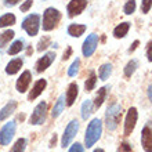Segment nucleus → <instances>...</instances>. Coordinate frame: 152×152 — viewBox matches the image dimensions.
<instances>
[{
	"label": "nucleus",
	"instance_id": "obj_1",
	"mask_svg": "<svg viewBox=\"0 0 152 152\" xmlns=\"http://www.w3.org/2000/svg\"><path fill=\"white\" fill-rule=\"evenodd\" d=\"M101 134H102V122L98 118L93 119L87 126L86 130V136H84V144L87 148H91L97 141L100 140Z\"/></svg>",
	"mask_w": 152,
	"mask_h": 152
},
{
	"label": "nucleus",
	"instance_id": "obj_2",
	"mask_svg": "<svg viewBox=\"0 0 152 152\" xmlns=\"http://www.w3.org/2000/svg\"><path fill=\"white\" fill-rule=\"evenodd\" d=\"M120 118H122V107L119 104H111L107 109V113H105V120H107V127L108 130L113 132L116 130L118 124L120 122Z\"/></svg>",
	"mask_w": 152,
	"mask_h": 152
},
{
	"label": "nucleus",
	"instance_id": "obj_3",
	"mask_svg": "<svg viewBox=\"0 0 152 152\" xmlns=\"http://www.w3.org/2000/svg\"><path fill=\"white\" fill-rule=\"evenodd\" d=\"M61 20V12L54 7H48L43 12V31L48 32L56 28Z\"/></svg>",
	"mask_w": 152,
	"mask_h": 152
},
{
	"label": "nucleus",
	"instance_id": "obj_4",
	"mask_svg": "<svg viewBox=\"0 0 152 152\" xmlns=\"http://www.w3.org/2000/svg\"><path fill=\"white\" fill-rule=\"evenodd\" d=\"M40 28V15L39 14H31L25 17L22 21V29L29 36H36Z\"/></svg>",
	"mask_w": 152,
	"mask_h": 152
},
{
	"label": "nucleus",
	"instance_id": "obj_5",
	"mask_svg": "<svg viewBox=\"0 0 152 152\" xmlns=\"http://www.w3.org/2000/svg\"><path fill=\"white\" fill-rule=\"evenodd\" d=\"M46 112H47V102L46 101H42L35 107L32 115L29 118V123L31 124H43L44 120H46Z\"/></svg>",
	"mask_w": 152,
	"mask_h": 152
},
{
	"label": "nucleus",
	"instance_id": "obj_6",
	"mask_svg": "<svg viewBox=\"0 0 152 152\" xmlns=\"http://www.w3.org/2000/svg\"><path fill=\"white\" fill-rule=\"evenodd\" d=\"M79 132V122L77 120H71L68 123V126L65 127V132H64V136H62V140H61V145H62V148L65 147H68L72 140L75 138V136Z\"/></svg>",
	"mask_w": 152,
	"mask_h": 152
},
{
	"label": "nucleus",
	"instance_id": "obj_7",
	"mask_svg": "<svg viewBox=\"0 0 152 152\" xmlns=\"http://www.w3.org/2000/svg\"><path fill=\"white\" fill-rule=\"evenodd\" d=\"M15 129H17V124L14 120L4 124L1 127V130H0V144L1 145L10 144V141L12 140V137L15 134Z\"/></svg>",
	"mask_w": 152,
	"mask_h": 152
},
{
	"label": "nucleus",
	"instance_id": "obj_8",
	"mask_svg": "<svg viewBox=\"0 0 152 152\" xmlns=\"http://www.w3.org/2000/svg\"><path fill=\"white\" fill-rule=\"evenodd\" d=\"M97 46H98V35L96 33H91L88 35L87 39L83 42V46H82V53H83L84 57H91L96 51Z\"/></svg>",
	"mask_w": 152,
	"mask_h": 152
},
{
	"label": "nucleus",
	"instance_id": "obj_9",
	"mask_svg": "<svg viewBox=\"0 0 152 152\" xmlns=\"http://www.w3.org/2000/svg\"><path fill=\"white\" fill-rule=\"evenodd\" d=\"M137 119H138V113H137V109L134 107L127 111V115H126V120H124V136H130L136 127V123H137Z\"/></svg>",
	"mask_w": 152,
	"mask_h": 152
},
{
	"label": "nucleus",
	"instance_id": "obj_10",
	"mask_svg": "<svg viewBox=\"0 0 152 152\" xmlns=\"http://www.w3.org/2000/svg\"><path fill=\"white\" fill-rule=\"evenodd\" d=\"M141 145L145 152H152V123H147L141 132Z\"/></svg>",
	"mask_w": 152,
	"mask_h": 152
},
{
	"label": "nucleus",
	"instance_id": "obj_11",
	"mask_svg": "<svg viewBox=\"0 0 152 152\" xmlns=\"http://www.w3.org/2000/svg\"><path fill=\"white\" fill-rule=\"evenodd\" d=\"M87 7V0H71L66 7V12L68 17L72 18L75 15H79L84 11V8Z\"/></svg>",
	"mask_w": 152,
	"mask_h": 152
},
{
	"label": "nucleus",
	"instance_id": "obj_12",
	"mask_svg": "<svg viewBox=\"0 0 152 152\" xmlns=\"http://www.w3.org/2000/svg\"><path fill=\"white\" fill-rule=\"evenodd\" d=\"M56 60V53L54 51H48L46 53L42 58H39L36 62V71L37 72H44L46 69L53 64V61Z\"/></svg>",
	"mask_w": 152,
	"mask_h": 152
},
{
	"label": "nucleus",
	"instance_id": "obj_13",
	"mask_svg": "<svg viewBox=\"0 0 152 152\" xmlns=\"http://www.w3.org/2000/svg\"><path fill=\"white\" fill-rule=\"evenodd\" d=\"M31 80H32V73L29 72V71H24V72L21 73V76L18 77L15 83V88L18 93H25L28 90L29 84H31Z\"/></svg>",
	"mask_w": 152,
	"mask_h": 152
},
{
	"label": "nucleus",
	"instance_id": "obj_14",
	"mask_svg": "<svg viewBox=\"0 0 152 152\" xmlns=\"http://www.w3.org/2000/svg\"><path fill=\"white\" fill-rule=\"evenodd\" d=\"M46 86H47V82H46V79H39L36 82V83L33 84V87L32 90H31V93H29V101H33V100H36L37 97L43 93V90L46 88Z\"/></svg>",
	"mask_w": 152,
	"mask_h": 152
},
{
	"label": "nucleus",
	"instance_id": "obj_15",
	"mask_svg": "<svg viewBox=\"0 0 152 152\" xmlns=\"http://www.w3.org/2000/svg\"><path fill=\"white\" fill-rule=\"evenodd\" d=\"M79 94V87L76 83H71L68 86V90H66V94H65V101H66V105L68 107H72L73 102L76 101V97Z\"/></svg>",
	"mask_w": 152,
	"mask_h": 152
},
{
	"label": "nucleus",
	"instance_id": "obj_16",
	"mask_svg": "<svg viewBox=\"0 0 152 152\" xmlns=\"http://www.w3.org/2000/svg\"><path fill=\"white\" fill-rule=\"evenodd\" d=\"M22 65H24V61L21 60V58H14V60L10 61L7 64V66H6V73H7V75H15L17 72H20V69L22 68Z\"/></svg>",
	"mask_w": 152,
	"mask_h": 152
},
{
	"label": "nucleus",
	"instance_id": "obj_17",
	"mask_svg": "<svg viewBox=\"0 0 152 152\" xmlns=\"http://www.w3.org/2000/svg\"><path fill=\"white\" fill-rule=\"evenodd\" d=\"M17 101H10V102H7V104L4 105L3 108L0 109V120H4L7 119L10 115H12V113L15 112L17 109Z\"/></svg>",
	"mask_w": 152,
	"mask_h": 152
},
{
	"label": "nucleus",
	"instance_id": "obj_18",
	"mask_svg": "<svg viewBox=\"0 0 152 152\" xmlns=\"http://www.w3.org/2000/svg\"><path fill=\"white\" fill-rule=\"evenodd\" d=\"M68 35L72 37H79L86 32V25H80V24H71L68 26Z\"/></svg>",
	"mask_w": 152,
	"mask_h": 152
},
{
	"label": "nucleus",
	"instance_id": "obj_19",
	"mask_svg": "<svg viewBox=\"0 0 152 152\" xmlns=\"http://www.w3.org/2000/svg\"><path fill=\"white\" fill-rule=\"evenodd\" d=\"M129 29H130V22H122V24H119L113 29V36L116 39H122V37H124L127 35Z\"/></svg>",
	"mask_w": 152,
	"mask_h": 152
},
{
	"label": "nucleus",
	"instance_id": "obj_20",
	"mask_svg": "<svg viewBox=\"0 0 152 152\" xmlns=\"http://www.w3.org/2000/svg\"><path fill=\"white\" fill-rule=\"evenodd\" d=\"M64 108H65V96H60V98L57 100V102L53 107L51 116L53 118H58L61 115V112L64 111Z\"/></svg>",
	"mask_w": 152,
	"mask_h": 152
},
{
	"label": "nucleus",
	"instance_id": "obj_21",
	"mask_svg": "<svg viewBox=\"0 0 152 152\" xmlns=\"http://www.w3.org/2000/svg\"><path fill=\"white\" fill-rule=\"evenodd\" d=\"M109 90V86H104V87L98 88V93L96 96V100H94V107L96 108H100L101 105L104 104L105 101V97H107V91Z\"/></svg>",
	"mask_w": 152,
	"mask_h": 152
},
{
	"label": "nucleus",
	"instance_id": "obj_22",
	"mask_svg": "<svg viewBox=\"0 0 152 152\" xmlns=\"http://www.w3.org/2000/svg\"><path fill=\"white\" fill-rule=\"evenodd\" d=\"M93 107H94V104H93L91 100L84 101L83 105H82V119L87 120L90 118V115L93 113Z\"/></svg>",
	"mask_w": 152,
	"mask_h": 152
},
{
	"label": "nucleus",
	"instance_id": "obj_23",
	"mask_svg": "<svg viewBox=\"0 0 152 152\" xmlns=\"http://www.w3.org/2000/svg\"><path fill=\"white\" fill-rule=\"evenodd\" d=\"M24 50V40L22 39H18L15 40V42H12V44L10 46V48H8V54L10 56H15V54H18V53H21Z\"/></svg>",
	"mask_w": 152,
	"mask_h": 152
},
{
	"label": "nucleus",
	"instance_id": "obj_24",
	"mask_svg": "<svg viewBox=\"0 0 152 152\" xmlns=\"http://www.w3.org/2000/svg\"><path fill=\"white\" fill-rule=\"evenodd\" d=\"M15 24V15L14 14H4L0 17V28H6V26H11Z\"/></svg>",
	"mask_w": 152,
	"mask_h": 152
},
{
	"label": "nucleus",
	"instance_id": "obj_25",
	"mask_svg": "<svg viewBox=\"0 0 152 152\" xmlns=\"http://www.w3.org/2000/svg\"><path fill=\"white\" fill-rule=\"evenodd\" d=\"M96 83H97V75H96L94 71H91V72H90V76L87 77V80L84 82V90H86V91H91V90H94Z\"/></svg>",
	"mask_w": 152,
	"mask_h": 152
},
{
	"label": "nucleus",
	"instance_id": "obj_26",
	"mask_svg": "<svg viewBox=\"0 0 152 152\" xmlns=\"http://www.w3.org/2000/svg\"><path fill=\"white\" fill-rule=\"evenodd\" d=\"M14 31L8 29V31H4L3 33H0V48H3L4 46H7V43L14 37Z\"/></svg>",
	"mask_w": 152,
	"mask_h": 152
},
{
	"label": "nucleus",
	"instance_id": "obj_27",
	"mask_svg": "<svg viewBox=\"0 0 152 152\" xmlns=\"http://www.w3.org/2000/svg\"><path fill=\"white\" fill-rule=\"evenodd\" d=\"M112 73V65L111 64H104L98 71V77L101 80H107Z\"/></svg>",
	"mask_w": 152,
	"mask_h": 152
},
{
	"label": "nucleus",
	"instance_id": "obj_28",
	"mask_svg": "<svg viewBox=\"0 0 152 152\" xmlns=\"http://www.w3.org/2000/svg\"><path fill=\"white\" fill-rule=\"evenodd\" d=\"M137 68H138V62H137V60L129 61L127 65L124 66V76H126V77H132V75L136 72Z\"/></svg>",
	"mask_w": 152,
	"mask_h": 152
},
{
	"label": "nucleus",
	"instance_id": "obj_29",
	"mask_svg": "<svg viewBox=\"0 0 152 152\" xmlns=\"http://www.w3.org/2000/svg\"><path fill=\"white\" fill-rule=\"evenodd\" d=\"M26 148V140L25 138H18L15 141V144L12 145V148L10 149V152H24Z\"/></svg>",
	"mask_w": 152,
	"mask_h": 152
},
{
	"label": "nucleus",
	"instance_id": "obj_30",
	"mask_svg": "<svg viewBox=\"0 0 152 152\" xmlns=\"http://www.w3.org/2000/svg\"><path fill=\"white\" fill-rule=\"evenodd\" d=\"M136 7H137L136 0H127V1H126V4H124V7H123L124 14H127V15H132L133 12L136 11Z\"/></svg>",
	"mask_w": 152,
	"mask_h": 152
},
{
	"label": "nucleus",
	"instance_id": "obj_31",
	"mask_svg": "<svg viewBox=\"0 0 152 152\" xmlns=\"http://www.w3.org/2000/svg\"><path fill=\"white\" fill-rule=\"evenodd\" d=\"M50 43H51L50 37H48V36H43L42 39L39 40V43H37V51H39V53L44 51V50L50 46Z\"/></svg>",
	"mask_w": 152,
	"mask_h": 152
},
{
	"label": "nucleus",
	"instance_id": "obj_32",
	"mask_svg": "<svg viewBox=\"0 0 152 152\" xmlns=\"http://www.w3.org/2000/svg\"><path fill=\"white\" fill-rule=\"evenodd\" d=\"M79 66H80V60H79V58H76V60L72 62V65L69 66L68 75L71 76V77L76 76V75H77V72H79Z\"/></svg>",
	"mask_w": 152,
	"mask_h": 152
},
{
	"label": "nucleus",
	"instance_id": "obj_33",
	"mask_svg": "<svg viewBox=\"0 0 152 152\" xmlns=\"http://www.w3.org/2000/svg\"><path fill=\"white\" fill-rule=\"evenodd\" d=\"M152 7V0H142L141 1V11L142 14H148Z\"/></svg>",
	"mask_w": 152,
	"mask_h": 152
},
{
	"label": "nucleus",
	"instance_id": "obj_34",
	"mask_svg": "<svg viewBox=\"0 0 152 152\" xmlns=\"http://www.w3.org/2000/svg\"><path fill=\"white\" fill-rule=\"evenodd\" d=\"M32 4H33L32 0H26L24 4H21V11H22V12H26L29 8L32 7Z\"/></svg>",
	"mask_w": 152,
	"mask_h": 152
},
{
	"label": "nucleus",
	"instance_id": "obj_35",
	"mask_svg": "<svg viewBox=\"0 0 152 152\" xmlns=\"http://www.w3.org/2000/svg\"><path fill=\"white\" fill-rule=\"evenodd\" d=\"M69 152H84L83 147H82V144H79V142H76V144H73L71 148H69Z\"/></svg>",
	"mask_w": 152,
	"mask_h": 152
},
{
	"label": "nucleus",
	"instance_id": "obj_36",
	"mask_svg": "<svg viewBox=\"0 0 152 152\" xmlns=\"http://www.w3.org/2000/svg\"><path fill=\"white\" fill-rule=\"evenodd\" d=\"M119 152H132V145L127 144V142H122L120 144Z\"/></svg>",
	"mask_w": 152,
	"mask_h": 152
},
{
	"label": "nucleus",
	"instance_id": "obj_37",
	"mask_svg": "<svg viewBox=\"0 0 152 152\" xmlns=\"http://www.w3.org/2000/svg\"><path fill=\"white\" fill-rule=\"evenodd\" d=\"M147 57H148L149 62H152V40L148 42V44H147Z\"/></svg>",
	"mask_w": 152,
	"mask_h": 152
},
{
	"label": "nucleus",
	"instance_id": "obj_38",
	"mask_svg": "<svg viewBox=\"0 0 152 152\" xmlns=\"http://www.w3.org/2000/svg\"><path fill=\"white\" fill-rule=\"evenodd\" d=\"M21 0H4V6H7V7H12V6H15L18 4Z\"/></svg>",
	"mask_w": 152,
	"mask_h": 152
},
{
	"label": "nucleus",
	"instance_id": "obj_39",
	"mask_svg": "<svg viewBox=\"0 0 152 152\" xmlns=\"http://www.w3.org/2000/svg\"><path fill=\"white\" fill-rule=\"evenodd\" d=\"M138 44H140V42H138V40H134V42H133V44L130 46V48H129V53L132 54V53L134 51V50H136L137 47H138Z\"/></svg>",
	"mask_w": 152,
	"mask_h": 152
},
{
	"label": "nucleus",
	"instance_id": "obj_40",
	"mask_svg": "<svg viewBox=\"0 0 152 152\" xmlns=\"http://www.w3.org/2000/svg\"><path fill=\"white\" fill-rule=\"evenodd\" d=\"M71 56H72V48L68 47V48H66V51L64 53V57H62V60H64V61H65V60H68V58H69Z\"/></svg>",
	"mask_w": 152,
	"mask_h": 152
},
{
	"label": "nucleus",
	"instance_id": "obj_41",
	"mask_svg": "<svg viewBox=\"0 0 152 152\" xmlns=\"http://www.w3.org/2000/svg\"><path fill=\"white\" fill-rule=\"evenodd\" d=\"M56 141H57V136L54 134V136L51 137V141H50V145H48V147H50V148H51V147H54V145H56Z\"/></svg>",
	"mask_w": 152,
	"mask_h": 152
},
{
	"label": "nucleus",
	"instance_id": "obj_42",
	"mask_svg": "<svg viewBox=\"0 0 152 152\" xmlns=\"http://www.w3.org/2000/svg\"><path fill=\"white\" fill-rule=\"evenodd\" d=\"M148 97H149V100L152 101V86L148 87Z\"/></svg>",
	"mask_w": 152,
	"mask_h": 152
},
{
	"label": "nucleus",
	"instance_id": "obj_43",
	"mask_svg": "<svg viewBox=\"0 0 152 152\" xmlns=\"http://www.w3.org/2000/svg\"><path fill=\"white\" fill-rule=\"evenodd\" d=\"M94 152H105V151H104V149H101V148H97Z\"/></svg>",
	"mask_w": 152,
	"mask_h": 152
}]
</instances>
